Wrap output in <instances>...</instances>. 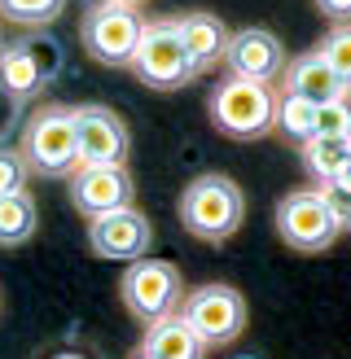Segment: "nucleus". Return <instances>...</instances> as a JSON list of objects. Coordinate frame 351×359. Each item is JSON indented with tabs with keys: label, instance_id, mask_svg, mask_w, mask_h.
I'll use <instances>...</instances> for the list:
<instances>
[{
	"label": "nucleus",
	"instance_id": "obj_1",
	"mask_svg": "<svg viewBox=\"0 0 351 359\" xmlns=\"http://www.w3.org/2000/svg\"><path fill=\"white\" fill-rule=\"evenodd\" d=\"M18 154L27 158L31 175L44 180H70L84 158H79V110L62 101H44L40 110H31L18 136Z\"/></svg>",
	"mask_w": 351,
	"mask_h": 359
},
{
	"label": "nucleus",
	"instance_id": "obj_2",
	"mask_svg": "<svg viewBox=\"0 0 351 359\" xmlns=\"http://www.w3.org/2000/svg\"><path fill=\"white\" fill-rule=\"evenodd\" d=\"M241 219H246V193L237 189V180L206 171L180 189V224L189 237L224 245L241 228Z\"/></svg>",
	"mask_w": 351,
	"mask_h": 359
},
{
	"label": "nucleus",
	"instance_id": "obj_3",
	"mask_svg": "<svg viewBox=\"0 0 351 359\" xmlns=\"http://www.w3.org/2000/svg\"><path fill=\"white\" fill-rule=\"evenodd\" d=\"M150 18L140 13V5H114V0H101V5H88L79 13V44L97 66L110 70H132L140 35H145Z\"/></svg>",
	"mask_w": 351,
	"mask_h": 359
},
{
	"label": "nucleus",
	"instance_id": "obj_4",
	"mask_svg": "<svg viewBox=\"0 0 351 359\" xmlns=\"http://www.w3.org/2000/svg\"><path fill=\"white\" fill-rule=\"evenodd\" d=\"M277 97L281 93L272 83L224 75L211 93V123L228 140H259L277 132Z\"/></svg>",
	"mask_w": 351,
	"mask_h": 359
},
{
	"label": "nucleus",
	"instance_id": "obj_5",
	"mask_svg": "<svg viewBox=\"0 0 351 359\" xmlns=\"http://www.w3.org/2000/svg\"><path fill=\"white\" fill-rule=\"evenodd\" d=\"M119 298H123V311H128L136 325H158L167 316H180L185 307V276L180 267L167 263V259H136L123 267L119 276Z\"/></svg>",
	"mask_w": 351,
	"mask_h": 359
},
{
	"label": "nucleus",
	"instance_id": "obj_6",
	"mask_svg": "<svg viewBox=\"0 0 351 359\" xmlns=\"http://www.w3.org/2000/svg\"><path fill=\"white\" fill-rule=\"evenodd\" d=\"M343 215L329 202L325 189H294L277 202V237L298 255H321L338 241L343 232Z\"/></svg>",
	"mask_w": 351,
	"mask_h": 359
},
{
	"label": "nucleus",
	"instance_id": "obj_7",
	"mask_svg": "<svg viewBox=\"0 0 351 359\" xmlns=\"http://www.w3.org/2000/svg\"><path fill=\"white\" fill-rule=\"evenodd\" d=\"M132 75L154 88V93H176L198 79V66H193L189 48H185V35L176 18H150L145 35H140V48H136V62H132Z\"/></svg>",
	"mask_w": 351,
	"mask_h": 359
},
{
	"label": "nucleus",
	"instance_id": "obj_8",
	"mask_svg": "<svg viewBox=\"0 0 351 359\" xmlns=\"http://www.w3.org/2000/svg\"><path fill=\"white\" fill-rule=\"evenodd\" d=\"M180 316L189 320V329L206 342V351L216 346H228L237 342V337L246 333V320H251V307H246V298L233 290V285H198V290H189Z\"/></svg>",
	"mask_w": 351,
	"mask_h": 359
},
{
	"label": "nucleus",
	"instance_id": "obj_9",
	"mask_svg": "<svg viewBox=\"0 0 351 359\" xmlns=\"http://www.w3.org/2000/svg\"><path fill=\"white\" fill-rule=\"evenodd\" d=\"M62 48L53 40H18L0 48V93L13 105H22L31 97H40V88L58 75Z\"/></svg>",
	"mask_w": 351,
	"mask_h": 359
},
{
	"label": "nucleus",
	"instance_id": "obj_10",
	"mask_svg": "<svg viewBox=\"0 0 351 359\" xmlns=\"http://www.w3.org/2000/svg\"><path fill=\"white\" fill-rule=\"evenodd\" d=\"M286 66H290L286 44H281L268 27H241V31H233L228 53H224V75L255 79V83H281Z\"/></svg>",
	"mask_w": 351,
	"mask_h": 359
},
{
	"label": "nucleus",
	"instance_id": "obj_11",
	"mask_svg": "<svg viewBox=\"0 0 351 359\" xmlns=\"http://www.w3.org/2000/svg\"><path fill=\"white\" fill-rule=\"evenodd\" d=\"M154 245V228L145 219V210H114V215H101V219H88V250L97 259H110V263H136L145 259Z\"/></svg>",
	"mask_w": 351,
	"mask_h": 359
},
{
	"label": "nucleus",
	"instance_id": "obj_12",
	"mask_svg": "<svg viewBox=\"0 0 351 359\" xmlns=\"http://www.w3.org/2000/svg\"><path fill=\"white\" fill-rule=\"evenodd\" d=\"M136 202V180L128 167H79L70 175V206L84 219H101V215L128 210Z\"/></svg>",
	"mask_w": 351,
	"mask_h": 359
},
{
	"label": "nucleus",
	"instance_id": "obj_13",
	"mask_svg": "<svg viewBox=\"0 0 351 359\" xmlns=\"http://www.w3.org/2000/svg\"><path fill=\"white\" fill-rule=\"evenodd\" d=\"M79 110V158L84 167H128L132 132L110 105H75Z\"/></svg>",
	"mask_w": 351,
	"mask_h": 359
},
{
	"label": "nucleus",
	"instance_id": "obj_14",
	"mask_svg": "<svg viewBox=\"0 0 351 359\" xmlns=\"http://www.w3.org/2000/svg\"><path fill=\"white\" fill-rule=\"evenodd\" d=\"M281 93L303 97L312 105H333V101H347L351 88L333 75V66L321 57V53H298V57H290L286 75H281Z\"/></svg>",
	"mask_w": 351,
	"mask_h": 359
},
{
	"label": "nucleus",
	"instance_id": "obj_15",
	"mask_svg": "<svg viewBox=\"0 0 351 359\" xmlns=\"http://www.w3.org/2000/svg\"><path fill=\"white\" fill-rule=\"evenodd\" d=\"M176 22H180L185 48H189L193 66H198V75H206V70L224 66V53H228V40H233V31H228V27L220 22V18H216V13H202V9H193V13H180Z\"/></svg>",
	"mask_w": 351,
	"mask_h": 359
},
{
	"label": "nucleus",
	"instance_id": "obj_16",
	"mask_svg": "<svg viewBox=\"0 0 351 359\" xmlns=\"http://www.w3.org/2000/svg\"><path fill=\"white\" fill-rule=\"evenodd\" d=\"M140 351L154 355V359H206V342L189 329L185 316H167L158 325H150Z\"/></svg>",
	"mask_w": 351,
	"mask_h": 359
},
{
	"label": "nucleus",
	"instance_id": "obj_17",
	"mask_svg": "<svg viewBox=\"0 0 351 359\" xmlns=\"http://www.w3.org/2000/svg\"><path fill=\"white\" fill-rule=\"evenodd\" d=\"M40 228V206H35L31 193H13V197H0V250H13V245H27Z\"/></svg>",
	"mask_w": 351,
	"mask_h": 359
},
{
	"label": "nucleus",
	"instance_id": "obj_18",
	"mask_svg": "<svg viewBox=\"0 0 351 359\" xmlns=\"http://www.w3.org/2000/svg\"><path fill=\"white\" fill-rule=\"evenodd\" d=\"M277 132L303 149L307 140L321 132V105H312V101H303V97L281 93V97H277Z\"/></svg>",
	"mask_w": 351,
	"mask_h": 359
},
{
	"label": "nucleus",
	"instance_id": "obj_19",
	"mask_svg": "<svg viewBox=\"0 0 351 359\" xmlns=\"http://www.w3.org/2000/svg\"><path fill=\"white\" fill-rule=\"evenodd\" d=\"M298 154H303V167L321 180V184H329V180L351 163V136H312Z\"/></svg>",
	"mask_w": 351,
	"mask_h": 359
},
{
	"label": "nucleus",
	"instance_id": "obj_20",
	"mask_svg": "<svg viewBox=\"0 0 351 359\" xmlns=\"http://www.w3.org/2000/svg\"><path fill=\"white\" fill-rule=\"evenodd\" d=\"M66 13V0H0V22H13V27H53L58 18Z\"/></svg>",
	"mask_w": 351,
	"mask_h": 359
},
{
	"label": "nucleus",
	"instance_id": "obj_21",
	"mask_svg": "<svg viewBox=\"0 0 351 359\" xmlns=\"http://www.w3.org/2000/svg\"><path fill=\"white\" fill-rule=\"evenodd\" d=\"M316 53H321V57L333 66V75L351 88V22L329 27V31L321 35V44H316Z\"/></svg>",
	"mask_w": 351,
	"mask_h": 359
},
{
	"label": "nucleus",
	"instance_id": "obj_22",
	"mask_svg": "<svg viewBox=\"0 0 351 359\" xmlns=\"http://www.w3.org/2000/svg\"><path fill=\"white\" fill-rule=\"evenodd\" d=\"M27 180H31V167L18 149H5L0 145V197H13V193H27Z\"/></svg>",
	"mask_w": 351,
	"mask_h": 359
},
{
	"label": "nucleus",
	"instance_id": "obj_23",
	"mask_svg": "<svg viewBox=\"0 0 351 359\" xmlns=\"http://www.w3.org/2000/svg\"><path fill=\"white\" fill-rule=\"evenodd\" d=\"M316 136H351V101L321 105V132Z\"/></svg>",
	"mask_w": 351,
	"mask_h": 359
},
{
	"label": "nucleus",
	"instance_id": "obj_24",
	"mask_svg": "<svg viewBox=\"0 0 351 359\" xmlns=\"http://www.w3.org/2000/svg\"><path fill=\"white\" fill-rule=\"evenodd\" d=\"M316 9H321L333 27H343V22H351V0H316Z\"/></svg>",
	"mask_w": 351,
	"mask_h": 359
},
{
	"label": "nucleus",
	"instance_id": "obj_25",
	"mask_svg": "<svg viewBox=\"0 0 351 359\" xmlns=\"http://www.w3.org/2000/svg\"><path fill=\"white\" fill-rule=\"evenodd\" d=\"M93 5H101V0H93ZM114 5H145V0H114Z\"/></svg>",
	"mask_w": 351,
	"mask_h": 359
},
{
	"label": "nucleus",
	"instance_id": "obj_26",
	"mask_svg": "<svg viewBox=\"0 0 351 359\" xmlns=\"http://www.w3.org/2000/svg\"><path fill=\"white\" fill-rule=\"evenodd\" d=\"M136 359H154V355H145V351H140V355H136Z\"/></svg>",
	"mask_w": 351,
	"mask_h": 359
},
{
	"label": "nucleus",
	"instance_id": "obj_27",
	"mask_svg": "<svg viewBox=\"0 0 351 359\" xmlns=\"http://www.w3.org/2000/svg\"><path fill=\"white\" fill-rule=\"evenodd\" d=\"M241 359H259V355H241Z\"/></svg>",
	"mask_w": 351,
	"mask_h": 359
},
{
	"label": "nucleus",
	"instance_id": "obj_28",
	"mask_svg": "<svg viewBox=\"0 0 351 359\" xmlns=\"http://www.w3.org/2000/svg\"><path fill=\"white\" fill-rule=\"evenodd\" d=\"M0 307H5V294H0Z\"/></svg>",
	"mask_w": 351,
	"mask_h": 359
},
{
	"label": "nucleus",
	"instance_id": "obj_29",
	"mask_svg": "<svg viewBox=\"0 0 351 359\" xmlns=\"http://www.w3.org/2000/svg\"><path fill=\"white\" fill-rule=\"evenodd\" d=\"M0 48H5V40H0Z\"/></svg>",
	"mask_w": 351,
	"mask_h": 359
}]
</instances>
